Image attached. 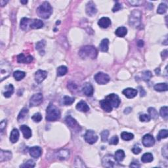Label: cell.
Here are the masks:
<instances>
[{"label":"cell","mask_w":168,"mask_h":168,"mask_svg":"<svg viewBox=\"0 0 168 168\" xmlns=\"http://www.w3.org/2000/svg\"><path fill=\"white\" fill-rule=\"evenodd\" d=\"M121 139H123V140L128 141L132 140V139L134 138V135H133V134L131 133L123 131L121 133Z\"/></svg>","instance_id":"e575fe53"},{"label":"cell","mask_w":168,"mask_h":168,"mask_svg":"<svg viewBox=\"0 0 168 168\" xmlns=\"http://www.w3.org/2000/svg\"><path fill=\"white\" fill-rule=\"evenodd\" d=\"M47 76V72L45 70H39L35 74V80L37 83H41Z\"/></svg>","instance_id":"4fadbf2b"},{"label":"cell","mask_w":168,"mask_h":168,"mask_svg":"<svg viewBox=\"0 0 168 168\" xmlns=\"http://www.w3.org/2000/svg\"><path fill=\"white\" fill-rule=\"evenodd\" d=\"M168 135V133H167V130L166 129H163V130H160L159 131L158 135H157V139L158 141H160L161 139H165L167 137Z\"/></svg>","instance_id":"60d3db41"},{"label":"cell","mask_w":168,"mask_h":168,"mask_svg":"<svg viewBox=\"0 0 168 168\" xmlns=\"http://www.w3.org/2000/svg\"><path fill=\"white\" fill-rule=\"evenodd\" d=\"M97 12L95 4L93 1H90L86 5V13L90 17H93Z\"/></svg>","instance_id":"7c38bea8"},{"label":"cell","mask_w":168,"mask_h":168,"mask_svg":"<svg viewBox=\"0 0 168 168\" xmlns=\"http://www.w3.org/2000/svg\"><path fill=\"white\" fill-rule=\"evenodd\" d=\"M148 111H149V116L150 117V118L154 119V120H156V119H158V113L155 108H152V107H150L149 108V110H148Z\"/></svg>","instance_id":"8d00e7d4"},{"label":"cell","mask_w":168,"mask_h":168,"mask_svg":"<svg viewBox=\"0 0 168 168\" xmlns=\"http://www.w3.org/2000/svg\"><path fill=\"white\" fill-rule=\"evenodd\" d=\"M43 95L40 93H39L34 94L32 97H31L30 101V105L31 107H37L41 105L43 102Z\"/></svg>","instance_id":"9c48e42d"},{"label":"cell","mask_w":168,"mask_h":168,"mask_svg":"<svg viewBox=\"0 0 168 168\" xmlns=\"http://www.w3.org/2000/svg\"><path fill=\"white\" fill-rule=\"evenodd\" d=\"M117 161L116 160L114 157L112 155H106L103 158L102 163L103 167H114L115 166V163Z\"/></svg>","instance_id":"ba28073f"},{"label":"cell","mask_w":168,"mask_h":168,"mask_svg":"<svg viewBox=\"0 0 168 168\" xmlns=\"http://www.w3.org/2000/svg\"><path fill=\"white\" fill-rule=\"evenodd\" d=\"M162 155L165 158H168V150H167V145H165V147L162 148Z\"/></svg>","instance_id":"f5cc1de1"},{"label":"cell","mask_w":168,"mask_h":168,"mask_svg":"<svg viewBox=\"0 0 168 168\" xmlns=\"http://www.w3.org/2000/svg\"><path fill=\"white\" fill-rule=\"evenodd\" d=\"M99 103H100L101 108H102L105 112H110L112 110V105H110L109 101L107 100L106 99H104V100H101L100 102H99Z\"/></svg>","instance_id":"603a6c76"},{"label":"cell","mask_w":168,"mask_h":168,"mask_svg":"<svg viewBox=\"0 0 168 168\" xmlns=\"http://www.w3.org/2000/svg\"><path fill=\"white\" fill-rule=\"evenodd\" d=\"M94 78L96 82L100 85H105L110 81L109 76L103 72H98L95 75Z\"/></svg>","instance_id":"8992f818"},{"label":"cell","mask_w":168,"mask_h":168,"mask_svg":"<svg viewBox=\"0 0 168 168\" xmlns=\"http://www.w3.org/2000/svg\"><path fill=\"white\" fill-rule=\"evenodd\" d=\"M12 158V153L9 150H0V162H3L10 160Z\"/></svg>","instance_id":"9a60e30c"},{"label":"cell","mask_w":168,"mask_h":168,"mask_svg":"<svg viewBox=\"0 0 168 168\" xmlns=\"http://www.w3.org/2000/svg\"><path fill=\"white\" fill-rule=\"evenodd\" d=\"M139 119L141 121H143V122H148L150 120V117L149 115L148 114H142L139 116Z\"/></svg>","instance_id":"7dc6e473"},{"label":"cell","mask_w":168,"mask_h":168,"mask_svg":"<svg viewBox=\"0 0 168 168\" xmlns=\"http://www.w3.org/2000/svg\"><path fill=\"white\" fill-rule=\"evenodd\" d=\"M142 14L139 10H133L131 12L129 19V24L133 27H139L141 25Z\"/></svg>","instance_id":"5b68a950"},{"label":"cell","mask_w":168,"mask_h":168,"mask_svg":"<svg viewBox=\"0 0 168 168\" xmlns=\"http://www.w3.org/2000/svg\"><path fill=\"white\" fill-rule=\"evenodd\" d=\"M19 131L18 129H14L12 130L10 135V141L12 143H16L19 139Z\"/></svg>","instance_id":"4316f807"},{"label":"cell","mask_w":168,"mask_h":168,"mask_svg":"<svg viewBox=\"0 0 168 168\" xmlns=\"http://www.w3.org/2000/svg\"><path fill=\"white\" fill-rule=\"evenodd\" d=\"M68 87L69 88L70 90H75L77 89V85L76 84H75L73 82H70L68 83Z\"/></svg>","instance_id":"9f6ffc18"},{"label":"cell","mask_w":168,"mask_h":168,"mask_svg":"<svg viewBox=\"0 0 168 168\" xmlns=\"http://www.w3.org/2000/svg\"><path fill=\"white\" fill-rule=\"evenodd\" d=\"M70 157V151L67 149L59 150L57 152V158L61 160H65Z\"/></svg>","instance_id":"ac0fdd59"},{"label":"cell","mask_w":168,"mask_h":168,"mask_svg":"<svg viewBox=\"0 0 168 168\" xmlns=\"http://www.w3.org/2000/svg\"><path fill=\"white\" fill-rule=\"evenodd\" d=\"M33 57L28 55L26 57L23 53H21L17 56V62L19 63H23V64H29L33 61Z\"/></svg>","instance_id":"e0dca14e"},{"label":"cell","mask_w":168,"mask_h":168,"mask_svg":"<svg viewBox=\"0 0 168 168\" xmlns=\"http://www.w3.org/2000/svg\"><path fill=\"white\" fill-rule=\"evenodd\" d=\"M154 160V157L153 155L150 152H147V153L144 154L143 156L141 157V161L144 163H149L151 162Z\"/></svg>","instance_id":"f546056e"},{"label":"cell","mask_w":168,"mask_h":168,"mask_svg":"<svg viewBox=\"0 0 168 168\" xmlns=\"http://www.w3.org/2000/svg\"><path fill=\"white\" fill-rule=\"evenodd\" d=\"M82 91L83 93L87 97H91L94 93L93 87L89 83H86L84 84L82 88Z\"/></svg>","instance_id":"2e32d148"},{"label":"cell","mask_w":168,"mask_h":168,"mask_svg":"<svg viewBox=\"0 0 168 168\" xmlns=\"http://www.w3.org/2000/svg\"><path fill=\"white\" fill-rule=\"evenodd\" d=\"M121 9H122V5H121V4L118 3V2H116V3L115 4L113 9H112V11L114 13L117 12L118 11H120Z\"/></svg>","instance_id":"f907efd6"},{"label":"cell","mask_w":168,"mask_h":168,"mask_svg":"<svg viewBox=\"0 0 168 168\" xmlns=\"http://www.w3.org/2000/svg\"><path fill=\"white\" fill-rule=\"evenodd\" d=\"M155 72H156V74L157 75L160 74V68H156V69L155 70Z\"/></svg>","instance_id":"e7e4bbea"},{"label":"cell","mask_w":168,"mask_h":168,"mask_svg":"<svg viewBox=\"0 0 168 168\" xmlns=\"http://www.w3.org/2000/svg\"><path fill=\"white\" fill-rule=\"evenodd\" d=\"M118 137H117L116 135V136H113L110 139L109 141V144L110 145H118Z\"/></svg>","instance_id":"c3c4849f"},{"label":"cell","mask_w":168,"mask_h":168,"mask_svg":"<svg viewBox=\"0 0 168 168\" xmlns=\"http://www.w3.org/2000/svg\"><path fill=\"white\" fill-rule=\"evenodd\" d=\"M13 76L17 81H21L26 76V73L23 71L17 70V71H15L13 73Z\"/></svg>","instance_id":"836d02e7"},{"label":"cell","mask_w":168,"mask_h":168,"mask_svg":"<svg viewBox=\"0 0 168 168\" xmlns=\"http://www.w3.org/2000/svg\"><path fill=\"white\" fill-rule=\"evenodd\" d=\"M131 108H125V110H124V113L125 114H129V113H130V112H131Z\"/></svg>","instance_id":"6125c7cd"},{"label":"cell","mask_w":168,"mask_h":168,"mask_svg":"<svg viewBox=\"0 0 168 168\" xmlns=\"http://www.w3.org/2000/svg\"><path fill=\"white\" fill-rule=\"evenodd\" d=\"M14 93V87L12 84H9L5 88V91L3 92V95L6 98H9Z\"/></svg>","instance_id":"d6a6232c"},{"label":"cell","mask_w":168,"mask_h":168,"mask_svg":"<svg viewBox=\"0 0 168 168\" xmlns=\"http://www.w3.org/2000/svg\"><path fill=\"white\" fill-rule=\"evenodd\" d=\"M85 141L90 145H93L98 140V136L97 135L95 132L93 130H87L84 135Z\"/></svg>","instance_id":"52a82bcc"},{"label":"cell","mask_w":168,"mask_h":168,"mask_svg":"<svg viewBox=\"0 0 168 168\" xmlns=\"http://www.w3.org/2000/svg\"><path fill=\"white\" fill-rule=\"evenodd\" d=\"M106 99L109 101V103L112 105V107L118 108L120 104V98H119V97L117 95L114 93L110 94L109 95L106 97Z\"/></svg>","instance_id":"30bf717a"},{"label":"cell","mask_w":168,"mask_h":168,"mask_svg":"<svg viewBox=\"0 0 168 168\" xmlns=\"http://www.w3.org/2000/svg\"><path fill=\"white\" fill-rule=\"evenodd\" d=\"M137 46L139 47H143L144 46V42L142 40H139L137 42Z\"/></svg>","instance_id":"94428289"},{"label":"cell","mask_w":168,"mask_h":168,"mask_svg":"<svg viewBox=\"0 0 168 168\" xmlns=\"http://www.w3.org/2000/svg\"><path fill=\"white\" fill-rule=\"evenodd\" d=\"M21 3L23 4H26L28 3V1H21Z\"/></svg>","instance_id":"03108f58"},{"label":"cell","mask_w":168,"mask_h":168,"mask_svg":"<svg viewBox=\"0 0 168 168\" xmlns=\"http://www.w3.org/2000/svg\"><path fill=\"white\" fill-rule=\"evenodd\" d=\"M53 13V8L50 3L47 1L43 2L41 5L37 9V14L41 18L47 19L50 17Z\"/></svg>","instance_id":"6da1fadb"},{"label":"cell","mask_w":168,"mask_h":168,"mask_svg":"<svg viewBox=\"0 0 168 168\" xmlns=\"http://www.w3.org/2000/svg\"><path fill=\"white\" fill-rule=\"evenodd\" d=\"M76 109L82 112H87L89 110V107L85 101H81L76 105Z\"/></svg>","instance_id":"d4e9b609"},{"label":"cell","mask_w":168,"mask_h":168,"mask_svg":"<svg viewBox=\"0 0 168 168\" xmlns=\"http://www.w3.org/2000/svg\"><path fill=\"white\" fill-rule=\"evenodd\" d=\"M44 25L43 22L39 19H34L32 21L30 24V28L32 29H39L41 28Z\"/></svg>","instance_id":"484cf974"},{"label":"cell","mask_w":168,"mask_h":168,"mask_svg":"<svg viewBox=\"0 0 168 168\" xmlns=\"http://www.w3.org/2000/svg\"><path fill=\"white\" fill-rule=\"evenodd\" d=\"M79 55L82 59L90 58L95 59L97 57V51L93 46L86 45L80 49Z\"/></svg>","instance_id":"3957f363"},{"label":"cell","mask_w":168,"mask_h":168,"mask_svg":"<svg viewBox=\"0 0 168 168\" xmlns=\"http://www.w3.org/2000/svg\"><path fill=\"white\" fill-rule=\"evenodd\" d=\"M160 116L162 117V118L167 119L168 117V109H167V107H163L161 108L160 111Z\"/></svg>","instance_id":"ee69618b"},{"label":"cell","mask_w":168,"mask_h":168,"mask_svg":"<svg viewBox=\"0 0 168 168\" xmlns=\"http://www.w3.org/2000/svg\"><path fill=\"white\" fill-rule=\"evenodd\" d=\"M167 9V5L166 4L162 3L158 6V9H157V13H158V14H164L165 13H166Z\"/></svg>","instance_id":"ab89813d"},{"label":"cell","mask_w":168,"mask_h":168,"mask_svg":"<svg viewBox=\"0 0 168 168\" xmlns=\"http://www.w3.org/2000/svg\"><path fill=\"white\" fill-rule=\"evenodd\" d=\"M167 54H168V53H167V49H165V50H164V51H163L162 53V57H163V59L167 58Z\"/></svg>","instance_id":"91938a15"},{"label":"cell","mask_w":168,"mask_h":168,"mask_svg":"<svg viewBox=\"0 0 168 168\" xmlns=\"http://www.w3.org/2000/svg\"><path fill=\"white\" fill-rule=\"evenodd\" d=\"M32 20L28 18H23L21 21V28L22 30L24 31H27L29 30V27L30 28V24L32 23Z\"/></svg>","instance_id":"7402d4cb"},{"label":"cell","mask_w":168,"mask_h":168,"mask_svg":"<svg viewBox=\"0 0 168 168\" xmlns=\"http://www.w3.org/2000/svg\"><path fill=\"white\" fill-rule=\"evenodd\" d=\"M115 34H116V35L118 37H123L127 34V29L125 27L121 26V27H119L118 29L116 30Z\"/></svg>","instance_id":"1f68e13d"},{"label":"cell","mask_w":168,"mask_h":168,"mask_svg":"<svg viewBox=\"0 0 168 168\" xmlns=\"http://www.w3.org/2000/svg\"><path fill=\"white\" fill-rule=\"evenodd\" d=\"M7 2L8 1H3V0H1V1H0V4H1V7H3L4 5H5V4L7 3Z\"/></svg>","instance_id":"be15d7a7"},{"label":"cell","mask_w":168,"mask_h":168,"mask_svg":"<svg viewBox=\"0 0 168 168\" xmlns=\"http://www.w3.org/2000/svg\"><path fill=\"white\" fill-rule=\"evenodd\" d=\"M141 76H142V79L143 80L145 81H149L152 77V74L150 71L146 70V71L142 72Z\"/></svg>","instance_id":"f35d334b"},{"label":"cell","mask_w":168,"mask_h":168,"mask_svg":"<svg viewBox=\"0 0 168 168\" xmlns=\"http://www.w3.org/2000/svg\"><path fill=\"white\" fill-rule=\"evenodd\" d=\"M30 155L34 158H38L42 154V150L39 147H33L29 149Z\"/></svg>","instance_id":"5bb4252c"},{"label":"cell","mask_w":168,"mask_h":168,"mask_svg":"<svg viewBox=\"0 0 168 168\" xmlns=\"http://www.w3.org/2000/svg\"><path fill=\"white\" fill-rule=\"evenodd\" d=\"M129 3L133 6H139L143 4V1H129Z\"/></svg>","instance_id":"db71d44e"},{"label":"cell","mask_w":168,"mask_h":168,"mask_svg":"<svg viewBox=\"0 0 168 168\" xmlns=\"http://www.w3.org/2000/svg\"><path fill=\"white\" fill-rule=\"evenodd\" d=\"M143 145L146 147H151L155 143V140L153 136L150 134H147L143 137Z\"/></svg>","instance_id":"8fae6325"},{"label":"cell","mask_w":168,"mask_h":168,"mask_svg":"<svg viewBox=\"0 0 168 168\" xmlns=\"http://www.w3.org/2000/svg\"><path fill=\"white\" fill-rule=\"evenodd\" d=\"M35 165H36V163H35L34 161L29 160L26 162L23 163V164L20 165V167H34Z\"/></svg>","instance_id":"7bdbcfd3"},{"label":"cell","mask_w":168,"mask_h":168,"mask_svg":"<svg viewBox=\"0 0 168 168\" xmlns=\"http://www.w3.org/2000/svg\"><path fill=\"white\" fill-rule=\"evenodd\" d=\"M7 125V120H4L1 121V123H0V130H1V132L2 133L3 131V130L5 129Z\"/></svg>","instance_id":"11a10c76"},{"label":"cell","mask_w":168,"mask_h":168,"mask_svg":"<svg viewBox=\"0 0 168 168\" xmlns=\"http://www.w3.org/2000/svg\"><path fill=\"white\" fill-rule=\"evenodd\" d=\"M65 121L66 124L69 126L70 127L72 128V129H76V128L79 127V125H78V122L71 116H68L66 117Z\"/></svg>","instance_id":"ffe728a7"},{"label":"cell","mask_w":168,"mask_h":168,"mask_svg":"<svg viewBox=\"0 0 168 168\" xmlns=\"http://www.w3.org/2000/svg\"><path fill=\"white\" fill-rule=\"evenodd\" d=\"M11 72V66L7 61L3 60L0 63V78L1 81L7 78Z\"/></svg>","instance_id":"277c9868"},{"label":"cell","mask_w":168,"mask_h":168,"mask_svg":"<svg viewBox=\"0 0 168 168\" xmlns=\"http://www.w3.org/2000/svg\"><path fill=\"white\" fill-rule=\"evenodd\" d=\"M130 167H135V168H138V167H140L141 165L139 164V163H136V162H132L131 164L129 165Z\"/></svg>","instance_id":"680465c9"},{"label":"cell","mask_w":168,"mask_h":168,"mask_svg":"<svg viewBox=\"0 0 168 168\" xmlns=\"http://www.w3.org/2000/svg\"><path fill=\"white\" fill-rule=\"evenodd\" d=\"M141 151H142V149L139 145H135L132 149L133 153L135 154H139L140 152H141Z\"/></svg>","instance_id":"681fc988"},{"label":"cell","mask_w":168,"mask_h":168,"mask_svg":"<svg viewBox=\"0 0 168 168\" xmlns=\"http://www.w3.org/2000/svg\"><path fill=\"white\" fill-rule=\"evenodd\" d=\"M139 90H140L141 97H144V96H145L146 91H145V89H143V87H139Z\"/></svg>","instance_id":"6f0895ef"},{"label":"cell","mask_w":168,"mask_h":168,"mask_svg":"<svg viewBox=\"0 0 168 168\" xmlns=\"http://www.w3.org/2000/svg\"><path fill=\"white\" fill-rule=\"evenodd\" d=\"M45 45V42L44 40L37 42V43H36V49L37 50L41 49L42 48L44 47Z\"/></svg>","instance_id":"816d5d0a"},{"label":"cell","mask_w":168,"mask_h":168,"mask_svg":"<svg viewBox=\"0 0 168 168\" xmlns=\"http://www.w3.org/2000/svg\"><path fill=\"white\" fill-rule=\"evenodd\" d=\"M108 44H109V40L107 38L103 39L99 45V49L101 51L107 52L108 50Z\"/></svg>","instance_id":"f1b7e54d"},{"label":"cell","mask_w":168,"mask_h":168,"mask_svg":"<svg viewBox=\"0 0 168 168\" xmlns=\"http://www.w3.org/2000/svg\"><path fill=\"white\" fill-rule=\"evenodd\" d=\"M154 89H155L156 91H159V92L166 91H167L168 89V86L166 83H157L154 85Z\"/></svg>","instance_id":"83f0119b"},{"label":"cell","mask_w":168,"mask_h":168,"mask_svg":"<svg viewBox=\"0 0 168 168\" xmlns=\"http://www.w3.org/2000/svg\"><path fill=\"white\" fill-rule=\"evenodd\" d=\"M123 94L128 99H133L137 95V90L133 88H127L123 91Z\"/></svg>","instance_id":"d6986e66"},{"label":"cell","mask_w":168,"mask_h":168,"mask_svg":"<svg viewBox=\"0 0 168 168\" xmlns=\"http://www.w3.org/2000/svg\"><path fill=\"white\" fill-rule=\"evenodd\" d=\"M98 24L101 28H107L111 24V21L108 17H103V18L99 19V21H98Z\"/></svg>","instance_id":"cb8c5ba5"},{"label":"cell","mask_w":168,"mask_h":168,"mask_svg":"<svg viewBox=\"0 0 168 168\" xmlns=\"http://www.w3.org/2000/svg\"><path fill=\"white\" fill-rule=\"evenodd\" d=\"M32 119L35 122H39L42 120V116L40 113H36L32 117Z\"/></svg>","instance_id":"bcb514c9"},{"label":"cell","mask_w":168,"mask_h":168,"mask_svg":"<svg viewBox=\"0 0 168 168\" xmlns=\"http://www.w3.org/2000/svg\"><path fill=\"white\" fill-rule=\"evenodd\" d=\"M68 72V68L65 66H61L57 68V76H65V75Z\"/></svg>","instance_id":"d590c367"},{"label":"cell","mask_w":168,"mask_h":168,"mask_svg":"<svg viewBox=\"0 0 168 168\" xmlns=\"http://www.w3.org/2000/svg\"><path fill=\"white\" fill-rule=\"evenodd\" d=\"M101 140H102L103 142H106L108 140V135H109V132L107 130H105V131H103L101 134Z\"/></svg>","instance_id":"f6af8a7d"},{"label":"cell","mask_w":168,"mask_h":168,"mask_svg":"<svg viewBox=\"0 0 168 168\" xmlns=\"http://www.w3.org/2000/svg\"><path fill=\"white\" fill-rule=\"evenodd\" d=\"M28 113V108H23V109L21 110V111L20 112V113L18 116V118H17V120L19 121H23L25 117L26 116V115Z\"/></svg>","instance_id":"74e56055"},{"label":"cell","mask_w":168,"mask_h":168,"mask_svg":"<svg viewBox=\"0 0 168 168\" xmlns=\"http://www.w3.org/2000/svg\"><path fill=\"white\" fill-rule=\"evenodd\" d=\"M61 118L59 110L53 104H50L46 110V120L48 121H55Z\"/></svg>","instance_id":"7a4b0ae2"},{"label":"cell","mask_w":168,"mask_h":168,"mask_svg":"<svg viewBox=\"0 0 168 168\" xmlns=\"http://www.w3.org/2000/svg\"><path fill=\"white\" fill-rule=\"evenodd\" d=\"M20 129L23 133L24 137L25 139H29L32 137V130L28 126L26 125H23L20 127Z\"/></svg>","instance_id":"44dd1931"},{"label":"cell","mask_w":168,"mask_h":168,"mask_svg":"<svg viewBox=\"0 0 168 168\" xmlns=\"http://www.w3.org/2000/svg\"><path fill=\"white\" fill-rule=\"evenodd\" d=\"M114 158L118 162H121L125 158V152L122 150H117L115 153Z\"/></svg>","instance_id":"4dcf8cb0"},{"label":"cell","mask_w":168,"mask_h":168,"mask_svg":"<svg viewBox=\"0 0 168 168\" xmlns=\"http://www.w3.org/2000/svg\"><path fill=\"white\" fill-rule=\"evenodd\" d=\"M75 99L73 98V97H70L68 96H65L63 99V103L65 105H70L74 102Z\"/></svg>","instance_id":"b9f144b4"}]
</instances>
